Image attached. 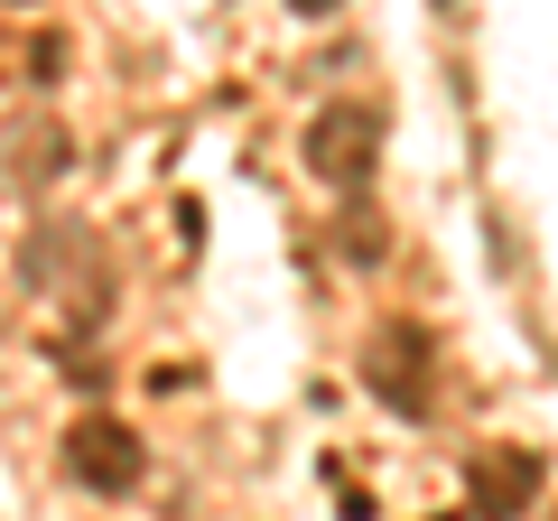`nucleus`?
<instances>
[{"label": "nucleus", "instance_id": "20e7f679", "mask_svg": "<svg viewBox=\"0 0 558 521\" xmlns=\"http://www.w3.org/2000/svg\"><path fill=\"white\" fill-rule=\"evenodd\" d=\"M465 494H475V521H521L539 494V457L531 447H475L465 457Z\"/></svg>", "mask_w": 558, "mask_h": 521}, {"label": "nucleus", "instance_id": "f03ea898", "mask_svg": "<svg viewBox=\"0 0 558 521\" xmlns=\"http://www.w3.org/2000/svg\"><path fill=\"white\" fill-rule=\"evenodd\" d=\"M363 381H373L400 420H428V326H373Z\"/></svg>", "mask_w": 558, "mask_h": 521}, {"label": "nucleus", "instance_id": "7ed1b4c3", "mask_svg": "<svg viewBox=\"0 0 558 521\" xmlns=\"http://www.w3.org/2000/svg\"><path fill=\"white\" fill-rule=\"evenodd\" d=\"M140 438L121 420H75V438H65V475L84 484V494H131L140 484Z\"/></svg>", "mask_w": 558, "mask_h": 521}, {"label": "nucleus", "instance_id": "f257e3e1", "mask_svg": "<svg viewBox=\"0 0 558 521\" xmlns=\"http://www.w3.org/2000/svg\"><path fill=\"white\" fill-rule=\"evenodd\" d=\"M307 178H326V186H363L373 178V159H381V121L363 112V102H326L317 121H307Z\"/></svg>", "mask_w": 558, "mask_h": 521}, {"label": "nucleus", "instance_id": "39448f33", "mask_svg": "<svg viewBox=\"0 0 558 521\" xmlns=\"http://www.w3.org/2000/svg\"><path fill=\"white\" fill-rule=\"evenodd\" d=\"M289 10H307V20H326V10H344V0H289Z\"/></svg>", "mask_w": 558, "mask_h": 521}]
</instances>
